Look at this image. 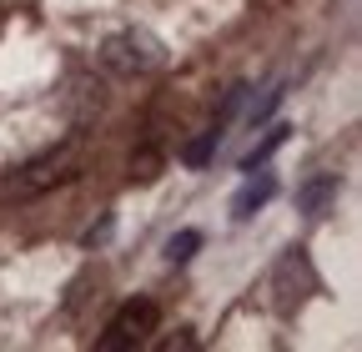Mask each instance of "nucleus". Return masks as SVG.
Returning <instances> with one entry per match:
<instances>
[{
    "mask_svg": "<svg viewBox=\"0 0 362 352\" xmlns=\"http://www.w3.org/2000/svg\"><path fill=\"white\" fill-rule=\"evenodd\" d=\"M317 292H322V277H317L312 257L302 247H287L277 262H272V272H267V307L277 317H297Z\"/></svg>",
    "mask_w": 362,
    "mask_h": 352,
    "instance_id": "nucleus-1",
    "label": "nucleus"
},
{
    "mask_svg": "<svg viewBox=\"0 0 362 352\" xmlns=\"http://www.w3.org/2000/svg\"><path fill=\"white\" fill-rule=\"evenodd\" d=\"M101 61L116 71V76H151L166 66V51H161V40L151 30H116L106 35V46H101Z\"/></svg>",
    "mask_w": 362,
    "mask_h": 352,
    "instance_id": "nucleus-2",
    "label": "nucleus"
},
{
    "mask_svg": "<svg viewBox=\"0 0 362 352\" xmlns=\"http://www.w3.org/2000/svg\"><path fill=\"white\" fill-rule=\"evenodd\" d=\"M71 176H76V146L66 141L61 151H51V156L30 161L25 171H16L11 182L0 187V196H6V201H30V196H40V192H51V187L71 182Z\"/></svg>",
    "mask_w": 362,
    "mask_h": 352,
    "instance_id": "nucleus-3",
    "label": "nucleus"
},
{
    "mask_svg": "<svg viewBox=\"0 0 362 352\" xmlns=\"http://www.w3.org/2000/svg\"><path fill=\"white\" fill-rule=\"evenodd\" d=\"M161 322V307L151 297H131L116 307V317L106 322V332L96 337V352H121V347H141Z\"/></svg>",
    "mask_w": 362,
    "mask_h": 352,
    "instance_id": "nucleus-4",
    "label": "nucleus"
},
{
    "mask_svg": "<svg viewBox=\"0 0 362 352\" xmlns=\"http://www.w3.org/2000/svg\"><path fill=\"white\" fill-rule=\"evenodd\" d=\"M272 196H277V182H272V176L262 171H247V182H242V192L232 196V216H237V222H252V216L272 201Z\"/></svg>",
    "mask_w": 362,
    "mask_h": 352,
    "instance_id": "nucleus-5",
    "label": "nucleus"
},
{
    "mask_svg": "<svg viewBox=\"0 0 362 352\" xmlns=\"http://www.w3.org/2000/svg\"><path fill=\"white\" fill-rule=\"evenodd\" d=\"M337 187H342V182H337V171H322V176H312V182L297 192V206H302V211H312V216H322V206L337 196Z\"/></svg>",
    "mask_w": 362,
    "mask_h": 352,
    "instance_id": "nucleus-6",
    "label": "nucleus"
},
{
    "mask_svg": "<svg viewBox=\"0 0 362 352\" xmlns=\"http://www.w3.org/2000/svg\"><path fill=\"white\" fill-rule=\"evenodd\" d=\"M287 131H292V126H282V121L272 126L267 136H262V141H257V146H252V151L242 156V171H262V166H267V156H272V151H277V146L287 141Z\"/></svg>",
    "mask_w": 362,
    "mask_h": 352,
    "instance_id": "nucleus-7",
    "label": "nucleus"
},
{
    "mask_svg": "<svg viewBox=\"0 0 362 352\" xmlns=\"http://www.w3.org/2000/svg\"><path fill=\"white\" fill-rule=\"evenodd\" d=\"M161 151L156 146H141V151H136L131 156V182H156V176H161Z\"/></svg>",
    "mask_w": 362,
    "mask_h": 352,
    "instance_id": "nucleus-8",
    "label": "nucleus"
},
{
    "mask_svg": "<svg viewBox=\"0 0 362 352\" xmlns=\"http://www.w3.org/2000/svg\"><path fill=\"white\" fill-rule=\"evenodd\" d=\"M197 247H202V232H176L171 242H166V262H171V267H181V262H192L197 257Z\"/></svg>",
    "mask_w": 362,
    "mask_h": 352,
    "instance_id": "nucleus-9",
    "label": "nucleus"
},
{
    "mask_svg": "<svg viewBox=\"0 0 362 352\" xmlns=\"http://www.w3.org/2000/svg\"><path fill=\"white\" fill-rule=\"evenodd\" d=\"M216 141H221V131H216V126H206L192 146H181V161H187V166H206V156H211V146H216Z\"/></svg>",
    "mask_w": 362,
    "mask_h": 352,
    "instance_id": "nucleus-10",
    "label": "nucleus"
},
{
    "mask_svg": "<svg viewBox=\"0 0 362 352\" xmlns=\"http://www.w3.org/2000/svg\"><path fill=\"white\" fill-rule=\"evenodd\" d=\"M282 96H287V86H267V96L247 106V121H252V126H257V121H267L272 111H277V101H282Z\"/></svg>",
    "mask_w": 362,
    "mask_h": 352,
    "instance_id": "nucleus-11",
    "label": "nucleus"
}]
</instances>
